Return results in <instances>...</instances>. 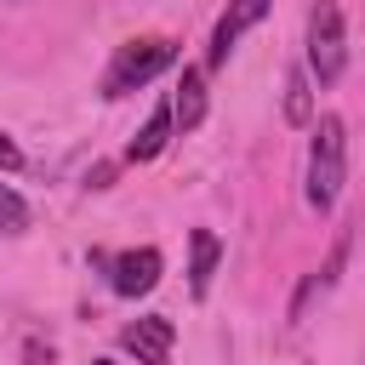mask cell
I'll use <instances>...</instances> for the list:
<instances>
[{"label": "cell", "mask_w": 365, "mask_h": 365, "mask_svg": "<svg viewBox=\"0 0 365 365\" xmlns=\"http://www.w3.org/2000/svg\"><path fill=\"white\" fill-rule=\"evenodd\" d=\"M342 63H348L342 11H336V0H319L308 17V74H319V86H331V80H342Z\"/></svg>", "instance_id": "3"}, {"label": "cell", "mask_w": 365, "mask_h": 365, "mask_svg": "<svg viewBox=\"0 0 365 365\" xmlns=\"http://www.w3.org/2000/svg\"><path fill=\"white\" fill-rule=\"evenodd\" d=\"M23 228H29V205H23L17 188L0 182V234H23Z\"/></svg>", "instance_id": "11"}, {"label": "cell", "mask_w": 365, "mask_h": 365, "mask_svg": "<svg viewBox=\"0 0 365 365\" xmlns=\"http://www.w3.org/2000/svg\"><path fill=\"white\" fill-rule=\"evenodd\" d=\"M171 342H177V331L165 314H143L120 331V348L137 354V365H171Z\"/></svg>", "instance_id": "5"}, {"label": "cell", "mask_w": 365, "mask_h": 365, "mask_svg": "<svg viewBox=\"0 0 365 365\" xmlns=\"http://www.w3.org/2000/svg\"><path fill=\"white\" fill-rule=\"evenodd\" d=\"M171 125H177V120H171V103H154V114H148V125H143V131L131 137L125 160H131V165H137V160H154V154H160V148L171 143Z\"/></svg>", "instance_id": "9"}, {"label": "cell", "mask_w": 365, "mask_h": 365, "mask_svg": "<svg viewBox=\"0 0 365 365\" xmlns=\"http://www.w3.org/2000/svg\"><path fill=\"white\" fill-rule=\"evenodd\" d=\"M285 120H291V125H308V120H314V91H308V68H291V74H285Z\"/></svg>", "instance_id": "10"}, {"label": "cell", "mask_w": 365, "mask_h": 365, "mask_svg": "<svg viewBox=\"0 0 365 365\" xmlns=\"http://www.w3.org/2000/svg\"><path fill=\"white\" fill-rule=\"evenodd\" d=\"M97 365H108V359H97Z\"/></svg>", "instance_id": "13"}, {"label": "cell", "mask_w": 365, "mask_h": 365, "mask_svg": "<svg viewBox=\"0 0 365 365\" xmlns=\"http://www.w3.org/2000/svg\"><path fill=\"white\" fill-rule=\"evenodd\" d=\"M342 177H348V131L336 114H325L314 125V148H308V205L325 217L342 194Z\"/></svg>", "instance_id": "1"}, {"label": "cell", "mask_w": 365, "mask_h": 365, "mask_svg": "<svg viewBox=\"0 0 365 365\" xmlns=\"http://www.w3.org/2000/svg\"><path fill=\"white\" fill-rule=\"evenodd\" d=\"M177 63V40H131L114 51L108 74H103V97H125L137 86H148L154 74H165Z\"/></svg>", "instance_id": "2"}, {"label": "cell", "mask_w": 365, "mask_h": 365, "mask_svg": "<svg viewBox=\"0 0 365 365\" xmlns=\"http://www.w3.org/2000/svg\"><path fill=\"white\" fill-rule=\"evenodd\" d=\"M91 262H97V268H108V285H114L120 297H148V291L160 285V268H165L154 245H137V251H120V257L91 251Z\"/></svg>", "instance_id": "4"}, {"label": "cell", "mask_w": 365, "mask_h": 365, "mask_svg": "<svg viewBox=\"0 0 365 365\" xmlns=\"http://www.w3.org/2000/svg\"><path fill=\"white\" fill-rule=\"evenodd\" d=\"M171 120H177V131H194L205 120V68H182L177 97H171Z\"/></svg>", "instance_id": "7"}, {"label": "cell", "mask_w": 365, "mask_h": 365, "mask_svg": "<svg viewBox=\"0 0 365 365\" xmlns=\"http://www.w3.org/2000/svg\"><path fill=\"white\" fill-rule=\"evenodd\" d=\"M268 6L274 0H228V11L217 17V29H211V51H205V63L211 68H222L228 63V51H234V40L245 34V29H257L262 17H268Z\"/></svg>", "instance_id": "6"}, {"label": "cell", "mask_w": 365, "mask_h": 365, "mask_svg": "<svg viewBox=\"0 0 365 365\" xmlns=\"http://www.w3.org/2000/svg\"><path fill=\"white\" fill-rule=\"evenodd\" d=\"M217 257H222L217 234H211V228H194V234H188V291H194V297H205V291H211Z\"/></svg>", "instance_id": "8"}, {"label": "cell", "mask_w": 365, "mask_h": 365, "mask_svg": "<svg viewBox=\"0 0 365 365\" xmlns=\"http://www.w3.org/2000/svg\"><path fill=\"white\" fill-rule=\"evenodd\" d=\"M17 165H23V148H17V143L0 131V171H17Z\"/></svg>", "instance_id": "12"}]
</instances>
